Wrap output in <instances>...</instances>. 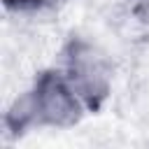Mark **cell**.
Masks as SVG:
<instances>
[{
    "mask_svg": "<svg viewBox=\"0 0 149 149\" xmlns=\"http://www.w3.org/2000/svg\"><path fill=\"white\" fill-rule=\"evenodd\" d=\"M133 2H140V5H149V0H133Z\"/></svg>",
    "mask_w": 149,
    "mask_h": 149,
    "instance_id": "cell-5",
    "label": "cell"
},
{
    "mask_svg": "<svg viewBox=\"0 0 149 149\" xmlns=\"http://www.w3.org/2000/svg\"><path fill=\"white\" fill-rule=\"evenodd\" d=\"M26 91L33 105L37 128H72L88 114L86 105L70 86L65 74L58 70V65L40 70Z\"/></svg>",
    "mask_w": 149,
    "mask_h": 149,
    "instance_id": "cell-2",
    "label": "cell"
},
{
    "mask_svg": "<svg viewBox=\"0 0 149 149\" xmlns=\"http://www.w3.org/2000/svg\"><path fill=\"white\" fill-rule=\"evenodd\" d=\"M65 0H2L5 12L16 19H42L58 9Z\"/></svg>",
    "mask_w": 149,
    "mask_h": 149,
    "instance_id": "cell-4",
    "label": "cell"
},
{
    "mask_svg": "<svg viewBox=\"0 0 149 149\" xmlns=\"http://www.w3.org/2000/svg\"><path fill=\"white\" fill-rule=\"evenodd\" d=\"M2 128H5V135L14 137V140L37 130V121H35V114H33V105H30L28 91H21L7 105L5 116H2Z\"/></svg>",
    "mask_w": 149,
    "mask_h": 149,
    "instance_id": "cell-3",
    "label": "cell"
},
{
    "mask_svg": "<svg viewBox=\"0 0 149 149\" xmlns=\"http://www.w3.org/2000/svg\"><path fill=\"white\" fill-rule=\"evenodd\" d=\"M56 65L77 91L88 114L107 105L114 88V63L98 42L86 35H70L58 51Z\"/></svg>",
    "mask_w": 149,
    "mask_h": 149,
    "instance_id": "cell-1",
    "label": "cell"
}]
</instances>
